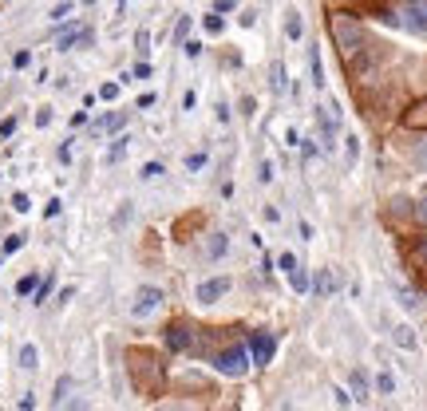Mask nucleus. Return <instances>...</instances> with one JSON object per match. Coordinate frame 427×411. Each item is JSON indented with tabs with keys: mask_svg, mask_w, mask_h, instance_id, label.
Segmentation results:
<instances>
[{
	"mask_svg": "<svg viewBox=\"0 0 427 411\" xmlns=\"http://www.w3.org/2000/svg\"><path fill=\"white\" fill-rule=\"evenodd\" d=\"M285 36H289V40L305 36V28H301V16H297V13H289V20H285Z\"/></svg>",
	"mask_w": 427,
	"mask_h": 411,
	"instance_id": "nucleus-22",
	"label": "nucleus"
},
{
	"mask_svg": "<svg viewBox=\"0 0 427 411\" xmlns=\"http://www.w3.org/2000/svg\"><path fill=\"white\" fill-rule=\"evenodd\" d=\"M13 210H16V214H28V210H32V202H28V194H24V190H16V194H13Z\"/></svg>",
	"mask_w": 427,
	"mask_h": 411,
	"instance_id": "nucleus-29",
	"label": "nucleus"
},
{
	"mask_svg": "<svg viewBox=\"0 0 427 411\" xmlns=\"http://www.w3.org/2000/svg\"><path fill=\"white\" fill-rule=\"evenodd\" d=\"M281 411H293V408H281Z\"/></svg>",
	"mask_w": 427,
	"mask_h": 411,
	"instance_id": "nucleus-49",
	"label": "nucleus"
},
{
	"mask_svg": "<svg viewBox=\"0 0 427 411\" xmlns=\"http://www.w3.org/2000/svg\"><path fill=\"white\" fill-rule=\"evenodd\" d=\"M134 52H139V56H147V52H150V32H147V28H139V32H134Z\"/></svg>",
	"mask_w": 427,
	"mask_h": 411,
	"instance_id": "nucleus-26",
	"label": "nucleus"
},
{
	"mask_svg": "<svg viewBox=\"0 0 427 411\" xmlns=\"http://www.w3.org/2000/svg\"><path fill=\"white\" fill-rule=\"evenodd\" d=\"M285 143H289V146H301V134H297L293 127H289V131H285Z\"/></svg>",
	"mask_w": 427,
	"mask_h": 411,
	"instance_id": "nucleus-48",
	"label": "nucleus"
},
{
	"mask_svg": "<svg viewBox=\"0 0 427 411\" xmlns=\"http://www.w3.org/2000/svg\"><path fill=\"white\" fill-rule=\"evenodd\" d=\"M162 340H166V348L171 352H194V344H198V328L190 325V320H171L166 325V332H162Z\"/></svg>",
	"mask_w": 427,
	"mask_h": 411,
	"instance_id": "nucleus-5",
	"label": "nucleus"
},
{
	"mask_svg": "<svg viewBox=\"0 0 427 411\" xmlns=\"http://www.w3.org/2000/svg\"><path fill=\"white\" fill-rule=\"evenodd\" d=\"M269 75H273V79H269V84H273V91L281 95V91H285V68H281V60L273 63V72H269Z\"/></svg>",
	"mask_w": 427,
	"mask_h": 411,
	"instance_id": "nucleus-27",
	"label": "nucleus"
},
{
	"mask_svg": "<svg viewBox=\"0 0 427 411\" xmlns=\"http://www.w3.org/2000/svg\"><path fill=\"white\" fill-rule=\"evenodd\" d=\"M277 265H281V273H293L301 261H297V254H281V257H277Z\"/></svg>",
	"mask_w": 427,
	"mask_h": 411,
	"instance_id": "nucleus-31",
	"label": "nucleus"
},
{
	"mask_svg": "<svg viewBox=\"0 0 427 411\" xmlns=\"http://www.w3.org/2000/svg\"><path fill=\"white\" fill-rule=\"evenodd\" d=\"M56 158H60V162H72V139L60 146V155H56Z\"/></svg>",
	"mask_w": 427,
	"mask_h": 411,
	"instance_id": "nucleus-45",
	"label": "nucleus"
},
{
	"mask_svg": "<svg viewBox=\"0 0 427 411\" xmlns=\"http://www.w3.org/2000/svg\"><path fill=\"white\" fill-rule=\"evenodd\" d=\"M162 174H166L162 162H143V166H139V178H143V182H159Z\"/></svg>",
	"mask_w": 427,
	"mask_h": 411,
	"instance_id": "nucleus-18",
	"label": "nucleus"
},
{
	"mask_svg": "<svg viewBox=\"0 0 427 411\" xmlns=\"http://www.w3.org/2000/svg\"><path fill=\"white\" fill-rule=\"evenodd\" d=\"M123 123H127V111H115V115H107V119L99 123V131H119Z\"/></svg>",
	"mask_w": 427,
	"mask_h": 411,
	"instance_id": "nucleus-24",
	"label": "nucleus"
},
{
	"mask_svg": "<svg viewBox=\"0 0 427 411\" xmlns=\"http://www.w3.org/2000/svg\"><path fill=\"white\" fill-rule=\"evenodd\" d=\"M344 155H348V162H356V158H360V139H356V134H348V139H344Z\"/></svg>",
	"mask_w": 427,
	"mask_h": 411,
	"instance_id": "nucleus-28",
	"label": "nucleus"
},
{
	"mask_svg": "<svg viewBox=\"0 0 427 411\" xmlns=\"http://www.w3.org/2000/svg\"><path fill=\"white\" fill-rule=\"evenodd\" d=\"M36 285H40V273L20 277V281H16V297H32V293H36Z\"/></svg>",
	"mask_w": 427,
	"mask_h": 411,
	"instance_id": "nucleus-20",
	"label": "nucleus"
},
{
	"mask_svg": "<svg viewBox=\"0 0 427 411\" xmlns=\"http://www.w3.org/2000/svg\"><path fill=\"white\" fill-rule=\"evenodd\" d=\"M400 304L403 309H419V297H415L412 289H400Z\"/></svg>",
	"mask_w": 427,
	"mask_h": 411,
	"instance_id": "nucleus-35",
	"label": "nucleus"
},
{
	"mask_svg": "<svg viewBox=\"0 0 427 411\" xmlns=\"http://www.w3.org/2000/svg\"><path fill=\"white\" fill-rule=\"evenodd\" d=\"M368 391H372V384H368V375H364V372H352V399H360V403H364V399H368Z\"/></svg>",
	"mask_w": 427,
	"mask_h": 411,
	"instance_id": "nucleus-15",
	"label": "nucleus"
},
{
	"mask_svg": "<svg viewBox=\"0 0 427 411\" xmlns=\"http://www.w3.org/2000/svg\"><path fill=\"white\" fill-rule=\"evenodd\" d=\"M309 63H313V87H325V72H320V56H317V48L309 52Z\"/></svg>",
	"mask_w": 427,
	"mask_h": 411,
	"instance_id": "nucleus-25",
	"label": "nucleus"
},
{
	"mask_svg": "<svg viewBox=\"0 0 427 411\" xmlns=\"http://www.w3.org/2000/svg\"><path fill=\"white\" fill-rule=\"evenodd\" d=\"M415 254H419V257L427 261V233H424V238H415Z\"/></svg>",
	"mask_w": 427,
	"mask_h": 411,
	"instance_id": "nucleus-47",
	"label": "nucleus"
},
{
	"mask_svg": "<svg viewBox=\"0 0 427 411\" xmlns=\"http://www.w3.org/2000/svg\"><path fill=\"white\" fill-rule=\"evenodd\" d=\"M376 387L384 391V396H391V391H396V380H391V372H380V375H376Z\"/></svg>",
	"mask_w": 427,
	"mask_h": 411,
	"instance_id": "nucleus-30",
	"label": "nucleus"
},
{
	"mask_svg": "<svg viewBox=\"0 0 427 411\" xmlns=\"http://www.w3.org/2000/svg\"><path fill=\"white\" fill-rule=\"evenodd\" d=\"M91 40H95V32H91V28H79V24H72V28H63V32H60V44H56V48H60V52L87 48Z\"/></svg>",
	"mask_w": 427,
	"mask_h": 411,
	"instance_id": "nucleus-9",
	"label": "nucleus"
},
{
	"mask_svg": "<svg viewBox=\"0 0 427 411\" xmlns=\"http://www.w3.org/2000/svg\"><path fill=\"white\" fill-rule=\"evenodd\" d=\"M245 348H249V360H254V368H265V364L273 360V352H277V336H269V332H254Z\"/></svg>",
	"mask_w": 427,
	"mask_h": 411,
	"instance_id": "nucleus-7",
	"label": "nucleus"
},
{
	"mask_svg": "<svg viewBox=\"0 0 427 411\" xmlns=\"http://www.w3.org/2000/svg\"><path fill=\"white\" fill-rule=\"evenodd\" d=\"M329 32H332L336 48H341V56H344L348 63H352L356 56L368 48V32H364V24H360V20H352L348 13H332V16H329Z\"/></svg>",
	"mask_w": 427,
	"mask_h": 411,
	"instance_id": "nucleus-1",
	"label": "nucleus"
},
{
	"mask_svg": "<svg viewBox=\"0 0 427 411\" xmlns=\"http://www.w3.org/2000/svg\"><path fill=\"white\" fill-rule=\"evenodd\" d=\"M210 364H214L222 375H230V380H242V375H249V368H254L249 348H245L242 340H233L230 348H218L214 356H210Z\"/></svg>",
	"mask_w": 427,
	"mask_h": 411,
	"instance_id": "nucleus-3",
	"label": "nucleus"
},
{
	"mask_svg": "<svg viewBox=\"0 0 427 411\" xmlns=\"http://www.w3.org/2000/svg\"><path fill=\"white\" fill-rule=\"evenodd\" d=\"M202 28H206L210 36H218V32H222V28H226V24H222V16H214V13H210L206 20H202Z\"/></svg>",
	"mask_w": 427,
	"mask_h": 411,
	"instance_id": "nucleus-32",
	"label": "nucleus"
},
{
	"mask_svg": "<svg viewBox=\"0 0 427 411\" xmlns=\"http://www.w3.org/2000/svg\"><path fill=\"white\" fill-rule=\"evenodd\" d=\"M127 146H131V139H127V134H119V139H115V143L107 146V155H103V162H119V158L127 155Z\"/></svg>",
	"mask_w": 427,
	"mask_h": 411,
	"instance_id": "nucleus-13",
	"label": "nucleus"
},
{
	"mask_svg": "<svg viewBox=\"0 0 427 411\" xmlns=\"http://www.w3.org/2000/svg\"><path fill=\"white\" fill-rule=\"evenodd\" d=\"M68 391H72V375H60V384H56V396H52V403H56V408H63Z\"/></svg>",
	"mask_w": 427,
	"mask_h": 411,
	"instance_id": "nucleus-23",
	"label": "nucleus"
},
{
	"mask_svg": "<svg viewBox=\"0 0 427 411\" xmlns=\"http://www.w3.org/2000/svg\"><path fill=\"white\" fill-rule=\"evenodd\" d=\"M257 178L269 182V178H273V166H269V162H261V166H257Z\"/></svg>",
	"mask_w": 427,
	"mask_h": 411,
	"instance_id": "nucleus-46",
	"label": "nucleus"
},
{
	"mask_svg": "<svg viewBox=\"0 0 427 411\" xmlns=\"http://www.w3.org/2000/svg\"><path fill=\"white\" fill-rule=\"evenodd\" d=\"M186 32H190V20H178V28H174V44H186Z\"/></svg>",
	"mask_w": 427,
	"mask_h": 411,
	"instance_id": "nucleus-37",
	"label": "nucleus"
},
{
	"mask_svg": "<svg viewBox=\"0 0 427 411\" xmlns=\"http://www.w3.org/2000/svg\"><path fill=\"white\" fill-rule=\"evenodd\" d=\"M313 293H317V297H332V269H320V273H317Z\"/></svg>",
	"mask_w": 427,
	"mask_h": 411,
	"instance_id": "nucleus-14",
	"label": "nucleus"
},
{
	"mask_svg": "<svg viewBox=\"0 0 427 411\" xmlns=\"http://www.w3.org/2000/svg\"><path fill=\"white\" fill-rule=\"evenodd\" d=\"M391 28H403V32H412V36H427V0H400L396 8L384 13Z\"/></svg>",
	"mask_w": 427,
	"mask_h": 411,
	"instance_id": "nucleus-2",
	"label": "nucleus"
},
{
	"mask_svg": "<svg viewBox=\"0 0 427 411\" xmlns=\"http://www.w3.org/2000/svg\"><path fill=\"white\" fill-rule=\"evenodd\" d=\"M391 340H396L400 348H407V352L415 348V332H412V328H407V325H400V328H396V332H391Z\"/></svg>",
	"mask_w": 427,
	"mask_h": 411,
	"instance_id": "nucleus-21",
	"label": "nucleus"
},
{
	"mask_svg": "<svg viewBox=\"0 0 427 411\" xmlns=\"http://www.w3.org/2000/svg\"><path fill=\"white\" fill-rule=\"evenodd\" d=\"M226 249H230V242H226V233H218V230H214V233H210V242H206V257H210V261H218V257L226 254Z\"/></svg>",
	"mask_w": 427,
	"mask_h": 411,
	"instance_id": "nucleus-11",
	"label": "nucleus"
},
{
	"mask_svg": "<svg viewBox=\"0 0 427 411\" xmlns=\"http://www.w3.org/2000/svg\"><path fill=\"white\" fill-rule=\"evenodd\" d=\"M261 218H265V222H281V210H277V206H265V210H261Z\"/></svg>",
	"mask_w": 427,
	"mask_h": 411,
	"instance_id": "nucleus-44",
	"label": "nucleus"
},
{
	"mask_svg": "<svg viewBox=\"0 0 427 411\" xmlns=\"http://www.w3.org/2000/svg\"><path fill=\"white\" fill-rule=\"evenodd\" d=\"M20 249H24V233H8L4 245H0V257H13V254H20Z\"/></svg>",
	"mask_w": 427,
	"mask_h": 411,
	"instance_id": "nucleus-16",
	"label": "nucleus"
},
{
	"mask_svg": "<svg viewBox=\"0 0 427 411\" xmlns=\"http://www.w3.org/2000/svg\"><path fill=\"white\" fill-rule=\"evenodd\" d=\"M48 123H52V107H40L36 111V127H48Z\"/></svg>",
	"mask_w": 427,
	"mask_h": 411,
	"instance_id": "nucleus-42",
	"label": "nucleus"
},
{
	"mask_svg": "<svg viewBox=\"0 0 427 411\" xmlns=\"http://www.w3.org/2000/svg\"><path fill=\"white\" fill-rule=\"evenodd\" d=\"M424 297H427V293H424Z\"/></svg>",
	"mask_w": 427,
	"mask_h": 411,
	"instance_id": "nucleus-51",
	"label": "nucleus"
},
{
	"mask_svg": "<svg viewBox=\"0 0 427 411\" xmlns=\"http://www.w3.org/2000/svg\"><path fill=\"white\" fill-rule=\"evenodd\" d=\"M16 360H20V368H24V372H36V368H40L36 344H20V356H16Z\"/></svg>",
	"mask_w": 427,
	"mask_h": 411,
	"instance_id": "nucleus-10",
	"label": "nucleus"
},
{
	"mask_svg": "<svg viewBox=\"0 0 427 411\" xmlns=\"http://www.w3.org/2000/svg\"><path fill=\"white\" fill-rule=\"evenodd\" d=\"M119 95V84H103L99 87V99H115Z\"/></svg>",
	"mask_w": 427,
	"mask_h": 411,
	"instance_id": "nucleus-41",
	"label": "nucleus"
},
{
	"mask_svg": "<svg viewBox=\"0 0 427 411\" xmlns=\"http://www.w3.org/2000/svg\"><path fill=\"white\" fill-rule=\"evenodd\" d=\"M336 131H341V107L325 103L317 111V134H320V150L325 155H336Z\"/></svg>",
	"mask_w": 427,
	"mask_h": 411,
	"instance_id": "nucleus-4",
	"label": "nucleus"
},
{
	"mask_svg": "<svg viewBox=\"0 0 427 411\" xmlns=\"http://www.w3.org/2000/svg\"><path fill=\"white\" fill-rule=\"evenodd\" d=\"M289 285H293V293H309V285H313V281H309L305 265H297L293 273H289Z\"/></svg>",
	"mask_w": 427,
	"mask_h": 411,
	"instance_id": "nucleus-19",
	"label": "nucleus"
},
{
	"mask_svg": "<svg viewBox=\"0 0 427 411\" xmlns=\"http://www.w3.org/2000/svg\"><path fill=\"white\" fill-rule=\"evenodd\" d=\"M68 13H72V0H60V4L52 8V20H68Z\"/></svg>",
	"mask_w": 427,
	"mask_h": 411,
	"instance_id": "nucleus-34",
	"label": "nucleus"
},
{
	"mask_svg": "<svg viewBox=\"0 0 427 411\" xmlns=\"http://www.w3.org/2000/svg\"><path fill=\"white\" fill-rule=\"evenodd\" d=\"M52 289H56V273H52V277H44V281L36 285V293H32V304H44V301L52 297Z\"/></svg>",
	"mask_w": 427,
	"mask_h": 411,
	"instance_id": "nucleus-17",
	"label": "nucleus"
},
{
	"mask_svg": "<svg viewBox=\"0 0 427 411\" xmlns=\"http://www.w3.org/2000/svg\"><path fill=\"white\" fill-rule=\"evenodd\" d=\"M206 162H210V158L202 155V150H198V155H186V170H202Z\"/></svg>",
	"mask_w": 427,
	"mask_h": 411,
	"instance_id": "nucleus-33",
	"label": "nucleus"
},
{
	"mask_svg": "<svg viewBox=\"0 0 427 411\" xmlns=\"http://www.w3.org/2000/svg\"><path fill=\"white\" fill-rule=\"evenodd\" d=\"M60 210H63V202H60V198H52V202L44 206V218H48V222H52V218H60Z\"/></svg>",
	"mask_w": 427,
	"mask_h": 411,
	"instance_id": "nucleus-36",
	"label": "nucleus"
},
{
	"mask_svg": "<svg viewBox=\"0 0 427 411\" xmlns=\"http://www.w3.org/2000/svg\"><path fill=\"white\" fill-rule=\"evenodd\" d=\"M230 289H233V277H210V281H202V285L194 289V301L198 304H218Z\"/></svg>",
	"mask_w": 427,
	"mask_h": 411,
	"instance_id": "nucleus-8",
	"label": "nucleus"
},
{
	"mask_svg": "<svg viewBox=\"0 0 427 411\" xmlns=\"http://www.w3.org/2000/svg\"><path fill=\"white\" fill-rule=\"evenodd\" d=\"M16 123H20V119H16V115H8V119L0 123V139H8V134L16 131Z\"/></svg>",
	"mask_w": 427,
	"mask_h": 411,
	"instance_id": "nucleus-38",
	"label": "nucleus"
},
{
	"mask_svg": "<svg viewBox=\"0 0 427 411\" xmlns=\"http://www.w3.org/2000/svg\"><path fill=\"white\" fill-rule=\"evenodd\" d=\"M407 155H412V166H415V170H424V174H427V134H424V139H419V143L412 146V150H407Z\"/></svg>",
	"mask_w": 427,
	"mask_h": 411,
	"instance_id": "nucleus-12",
	"label": "nucleus"
},
{
	"mask_svg": "<svg viewBox=\"0 0 427 411\" xmlns=\"http://www.w3.org/2000/svg\"><path fill=\"white\" fill-rule=\"evenodd\" d=\"M183 48H186V56H190V60H198V56H202V44H198V40H186Z\"/></svg>",
	"mask_w": 427,
	"mask_h": 411,
	"instance_id": "nucleus-39",
	"label": "nucleus"
},
{
	"mask_svg": "<svg viewBox=\"0 0 427 411\" xmlns=\"http://www.w3.org/2000/svg\"><path fill=\"white\" fill-rule=\"evenodd\" d=\"M131 79H150V63H134Z\"/></svg>",
	"mask_w": 427,
	"mask_h": 411,
	"instance_id": "nucleus-40",
	"label": "nucleus"
},
{
	"mask_svg": "<svg viewBox=\"0 0 427 411\" xmlns=\"http://www.w3.org/2000/svg\"><path fill=\"white\" fill-rule=\"evenodd\" d=\"M159 304H162V289L159 285H139L134 289V301H131V316H150V313H159Z\"/></svg>",
	"mask_w": 427,
	"mask_h": 411,
	"instance_id": "nucleus-6",
	"label": "nucleus"
},
{
	"mask_svg": "<svg viewBox=\"0 0 427 411\" xmlns=\"http://www.w3.org/2000/svg\"><path fill=\"white\" fill-rule=\"evenodd\" d=\"M13 63H16V68H28V63H32V52H16Z\"/></svg>",
	"mask_w": 427,
	"mask_h": 411,
	"instance_id": "nucleus-43",
	"label": "nucleus"
},
{
	"mask_svg": "<svg viewBox=\"0 0 427 411\" xmlns=\"http://www.w3.org/2000/svg\"><path fill=\"white\" fill-rule=\"evenodd\" d=\"M119 4H127V0H119Z\"/></svg>",
	"mask_w": 427,
	"mask_h": 411,
	"instance_id": "nucleus-50",
	"label": "nucleus"
}]
</instances>
